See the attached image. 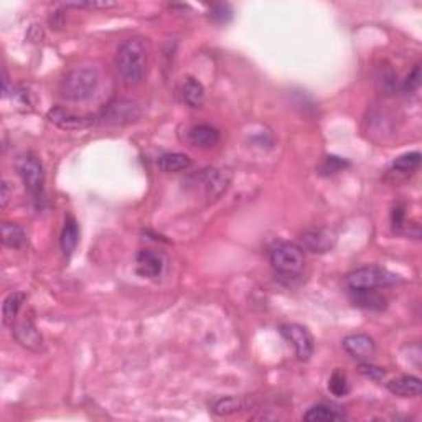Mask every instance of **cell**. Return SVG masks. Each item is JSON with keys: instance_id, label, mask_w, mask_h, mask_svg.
Listing matches in <instances>:
<instances>
[{"instance_id": "cell-16", "label": "cell", "mask_w": 422, "mask_h": 422, "mask_svg": "<svg viewBox=\"0 0 422 422\" xmlns=\"http://www.w3.org/2000/svg\"><path fill=\"white\" fill-rule=\"evenodd\" d=\"M78 241H80V226L78 221L73 216H68L65 219L63 231H61V251H63L65 258H71V254L76 249Z\"/></svg>"}, {"instance_id": "cell-30", "label": "cell", "mask_w": 422, "mask_h": 422, "mask_svg": "<svg viewBox=\"0 0 422 422\" xmlns=\"http://www.w3.org/2000/svg\"><path fill=\"white\" fill-rule=\"evenodd\" d=\"M210 14H211V19H213L214 22L226 23L231 20V14H233V12H231V8L227 5H214L213 8H211Z\"/></svg>"}, {"instance_id": "cell-31", "label": "cell", "mask_w": 422, "mask_h": 422, "mask_svg": "<svg viewBox=\"0 0 422 422\" xmlns=\"http://www.w3.org/2000/svg\"><path fill=\"white\" fill-rule=\"evenodd\" d=\"M12 198V192H10V187H8V184L5 180L2 181V187H0V206L2 208H7L8 201H10Z\"/></svg>"}, {"instance_id": "cell-3", "label": "cell", "mask_w": 422, "mask_h": 422, "mask_svg": "<svg viewBox=\"0 0 422 422\" xmlns=\"http://www.w3.org/2000/svg\"><path fill=\"white\" fill-rule=\"evenodd\" d=\"M343 282L350 292L378 291L381 287H390V285L401 282V277L384 267L365 266L351 271Z\"/></svg>"}, {"instance_id": "cell-18", "label": "cell", "mask_w": 422, "mask_h": 422, "mask_svg": "<svg viewBox=\"0 0 422 422\" xmlns=\"http://www.w3.org/2000/svg\"><path fill=\"white\" fill-rule=\"evenodd\" d=\"M181 98L184 102L190 107H200L205 101V88L195 78H187L181 86Z\"/></svg>"}, {"instance_id": "cell-26", "label": "cell", "mask_w": 422, "mask_h": 422, "mask_svg": "<svg viewBox=\"0 0 422 422\" xmlns=\"http://www.w3.org/2000/svg\"><path fill=\"white\" fill-rule=\"evenodd\" d=\"M65 7L74 8H91V10H107V8L118 7V2L113 0H88V2H68Z\"/></svg>"}, {"instance_id": "cell-8", "label": "cell", "mask_w": 422, "mask_h": 422, "mask_svg": "<svg viewBox=\"0 0 422 422\" xmlns=\"http://www.w3.org/2000/svg\"><path fill=\"white\" fill-rule=\"evenodd\" d=\"M280 333L284 335V338L287 342H291L296 348L297 358L300 362H307L310 357L313 355L315 350V340H313L312 333L309 332L305 326L297 325V324H289L280 326Z\"/></svg>"}, {"instance_id": "cell-14", "label": "cell", "mask_w": 422, "mask_h": 422, "mask_svg": "<svg viewBox=\"0 0 422 422\" xmlns=\"http://www.w3.org/2000/svg\"><path fill=\"white\" fill-rule=\"evenodd\" d=\"M388 390L399 398H417L422 391V384L416 376L404 375L388 383Z\"/></svg>"}, {"instance_id": "cell-7", "label": "cell", "mask_w": 422, "mask_h": 422, "mask_svg": "<svg viewBox=\"0 0 422 422\" xmlns=\"http://www.w3.org/2000/svg\"><path fill=\"white\" fill-rule=\"evenodd\" d=\"M192 180L195 181L193 185L203 190L205 197L208 200H214V198L221 197L230 187L231 173L223 170V168H206V170H201L197 175H193Z\"/></svg>"}, {"instance_id": "cell-17", "label": "cell", "mask_w": 422, "mask_h": 422, "mask_svg": "<svg viewBox=\"0 0 422 422\" xmlns=\"http://www.w3.org/2000/svg\"><path fill=\"white\" fill-rule=\"evenodd\" d=\"M304 419L307 422H337L345 419V414L340 411V408L322 403L310 408L304 414Z\"/></svg>"}, {"instance_id": "cell-32", "label": "cell", "mask_w": 422, "mask_h": 422, "mask_svg": "<svg viewBox=\"0 0 422 422\" xmlns=\"http://www.w3.org/2000/svg\"><path fill=\"white\" fill-rule=\"evenodd\" d=\"M2 82H3V98L8 96V74L5 69L2 71Z\"/></svg>"}, {"instance_id": "cell-10", "label": "cell", "mask_w": 422, "mask_h": 422, "mask_svg": "<svg viewBox=\"0 0 422 422\" xmlns=\"http://www.w3.org/2000/svg\"><path fill=\"white\" fill-rule=\"evenodd\" d=\"M48 121L65 131H80L96 124V115H82L65 107H52L47 114Z\"/></svg>"}, {"instance_id": "cell-4", "label": "cell", "mask_w": 422, "mask_h": 422, "mask_svg": "<svg viewBox=\"0 0 422 422\" xmlns=\"http://www.w3.org/2000/svg\"><path fill=\"white\" fill-rule=\"evenodd\" d=\"M269 260L276 272L285 277H296L305 266L304 249L293 243L280 241L272 244L269 249Z\"/></svg>"}, {"instance_id": "cell-23", "label": "cell", "mask_w": 422, "mask_h": 422, "mask_svg": "<svg viewBox=\"0 0 422 422\" xmlns=\"http://www.w3.org/2000/svg\"><path fill=\"white\" fill-rule=\"evenodd\" d=\"M243 409V401L238 398H233V396H227V398H219L213 403L211 406V411L214 412L216 416L226 417V416H233L236 412H239Z\"/></svg>"}, {"instance_id": "cell-6", "label": "cell", "mask_w": 422, "mask_h": 422, "mask_svg": "<svg viewBox=\"0 0 422 422\" xmlns=\"http://www.w3.org/2000/svg\"><path fill=\"white\" fill-rule=\"evenodd\" d=\"M142 118V109L137 102L129 99L111 101L101 113L96 114V124L102 126H129Z\"/></svg>"}, {"instance_id": "cell-11", "label": "cell", "mask_w": 422, "mask_h": 422, "mask_svg": "<svg viewBox=\"0 0 422 422\" xmlns=\"http://www.w3.org/2000/svg\"><path fill=\"white\" fill-rule=\"evenodd\" d=\"M343 348H345L355 359L359 362H370L371 357L376 353V343L370 335L365 333H353L343 340Z\"/></svg>"}, {"instance_id": "cell-12", "label": "cell", "mask_w": 422, "mask_h": 422, "mask_svg": "<svg viewBox=\"0 0 422 422\" xmlns=\"http://www.w3.org/2000/svg\"><path fill=\"white\" fill-rule=\"evenodd\" d=\"M135 266H137V272L142 277L155 279V277H159L164 272L165 259L160 252H155L152 249H144L137 254Z\"/></svg>"}, {"instance_id": "cell-24", "label": "cell", "mask_w": 422, "mask_h": 422, "mask_svg": "<svg viewBox=\"0 0 422 422\" xmlns=\"http://www.w3.org/2000/svg\"><path fill=\"white\" fill-rule=\"evenodd\" d=\"M419 165H421L419 152H408V154H403L399 155L398 159H395V162L391 165V170L398 173H411L414 172Z\"/></svg>"}, {"instance_id": "cell-2", "label": "cell", "mask_w": 422, "mask_h": 422, "mask_svg": "<svg viewBox=\"0 0 422 422\" xmlns=\"http://www.w3.org/2000/svg\"><path fill=\"white\" fill-rule=\"evenodd\" d=\"M99 86V73L94 68H74L60 81V94L66 101L81 102L94 96Z\"/></svg>"}, {"instance_id": "cell-22", "label": "cell", "mask_w": 422, "mask_h": 422, "mask_svg": "<svg viewBox=\"0 0 422 422\" xmlns=\"http://www.w3.org/2000/svg\"><path fill=\"white\" fill-rule=\"evenodd\" d=\"M25 299H27V296H25L23 292H12L10 296L5 297V300H3V305H2L3 325H7V326L14 325L15 318L16 315H19Z\"/></svg>"}, {"instance_id": "cell-13", "label": "cell", "mask_w": 422, "mask_h": 422, "mask_svg": "<svg viewBox=\"0 0 422 422\" xmlns=\"http://www.w3.org/2000/svg\"><path fill=\"white\" fill-rule=\"evenodd\" d=\"M219 137H221L219 131L208 124H198V126L190 127L188 131V142L193 147L211 148L219 142Z\"/></svg>"}, {"instance_id": "cell-9", "label": "cell", "mask_w": 422, "mask_h": 422, "mask_svg": "<svg viewBox=\"0 0 422 422\" xmlns=\"http://www.w3.org/2000/svg\"><path fill=\"white\" fill-rule=\"evenodd\" d=\"M338 236L330 227H309L300 234V243L304 249L315 254H325L332 251L337 244Z\"/></svg>"}, {"instance_id": "cell-20", "label": "cell", "mask_w": 422, "mask_h": 422, "mask_svg": "<svg viewBox=\"0 0 422 422\" xmlns=\"http://www.w3.org/2000/svg\"><path fill=\"white\" fill-rule=\"evenodd\" d=\"M2 243L12 249H22L27 244V233L16 223H3L2 225Z\"/></svg>"}, {"instance_id": "cell-15", "label": "cell", "mask_w": 422, "mask_h": 422, "mask_svg": "<svg viewBox=\"0 0 422 422\" xmlns=\"http://www.w3.org/2000/svg\"><path fill=\"white\" fill-rule=\"evenodd\" d=\"M16 342L28 350H40L43 346V338L32 322H22L14 330Z\"/></svg>"}, {"instance_id": "cell-27", "label": "cell", "mask_w": 422, "mask_h": 422, "mask_svg": "<svg viewBox=\"0 0 422 422\" xmlns=\"http://www.w3.org/2000/svg\"><path fill=\"white\" fill-rule=\"evenodd\" d=\"M358 370H359V373L365 376V378L373 379V381H381L384 376H386V370H384V368L375 366L368 362H363L362 365H359Z\"/></svg>"}, {"instance_id": "cell-5", "label": "cell", "mask_w": 422, "mask_h": 422, "mask_svg": "<svg viewBox=\"0 0 422 422\" xmlns=\"http://www.w3.org/2000/svg\"><path fill=\"white\" fill-rule=\"evenodd\" d=\"M16 172L22 179L25 188L35 201L43 200L45 170L41 160L32 152H25L16 159Z\"/></svg>"}, {"instance_id": "cell-25", "label": "cell", "mask_w": 422, "mask_h": 422, "mask_svg": "<svg viewBox=\"0 0 422 422\" xmlns=\"http://www.w3.org/2000/svg\"><path fill=\"white\" fill-rule=\"evenodd\" d=\"M329 391L337 398H343L350 392V383L342 370H335L329 379Z\"/></svg>"}, {"instance_id": "cell-19", "label": "cell", "mask_w": 422, "mask_h": 422, "mask_svg": "<svg viewBox=\"0 0 422 422\" xmlns=\"http://www.w3.org/2000/svg\"><path fill=\"white\" fill-rule=\"evenodd\" d=\"M353 293V304L357 307L365 310H384L388 305L386 297H383L378 291H362V292H351Z\"/></svg>"}, {"instance_id": "cell-28", "label": "cell", "mask_w": 422, "mask_h": 422, "mask_svg": "<svg viewBox=\"0 0 422 422\" xmlns=\"http://www.w3.org/2000/svg\"><path fill=\"white\" fill-rule=\"evenodd\" d=\"M346 165H348V162H345V160H342L340 157H326L325 162L322 164L320 167V173H324V175H332V173H337L340 172L342 168H345Z\"/></svg>"}, {"instance_id": "cell-29", "label": "cell", "mask_w": 422, "mask_h": 422, "mask_svg": "<svg viewBox=\"0 0 422 422\" xmlns=\"http://www.w3.org/2000/svg\"><path fill=\"white\" fill-rule=\"evenodd\" d=\"M421 86V66L416 65L414 69L408 74L406 81L403 82V89L404 93H414L416 89H419Z\"/></svg>"}, {"instance_id": "cell-1", "label": "cell", "mask_w": 422, "mask_h": 422, "mask_svg": "<svg viewBox=\"0 0 422 422\" xmlns=\"http://www.w3.org/2000/svg\"><path fill=\"white\" fill-rule=\"evenodd\" d=\"M115 68L124 85L135 86L142 82L147 71V47L142 38L122 41L115 55Z\"/></svg>"}, {"instance_id": "cell-21", "label": "cell", "mask_w": 422, "mask_h": 422, "mask_svg": "<svg viewBox=\"0 0 422 422\" xmlns=\"http://www.w3.org/2000/svg\"><path fill=\"white\" fill-rule=\"evenodd\" d=\"M192 167V159L185 154H165L159 159V168L165 173H177L185 172Z\"/></svg>"}]
</instances>
